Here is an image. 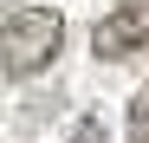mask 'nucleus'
Listing matches in <instances>:
<instances>
[{
	"instance_id": "nucleus-1",
	"label": "nucleus",
	"mask_w": 149,
	"mask_h": 143,
	"mask_svg": "<svg viewBox=\"0 0 149 143\" xmlns=\"http://www.w3.org/2000/svg\"><path fill=\"white\" fill-rule=\"evenodd\" d=\"M65 46V20L52 7H7L0 13V78H39Z\"/></svg>"
},
{
	"instance_id": "nucleus-2",
	"label": "nucleus",
	"mask_w": 149,
	"mask_h": 143,
	"mask_svg": "<svg viewBox=\"0 0 149 143\" xmlns=\"http://www.w3.org/2000/svg\"><path fill=\"white\" fill-rule=\"evenodd\" d=\"M91 52L97 59H136V52H149V0H123L117 13H104L91 26Z\"/></svg>"
},
{
	"instance_id": "nucleus-3",
	"label": "nucleus",
	"mask_w": 149,
	"mask_h": 143,
	"mask_svg": "<svg viewBox=\"0 0 149 143\" xmlns=\"http://www.w3.org/2000/svg\"><path fill=\"white\" fill-rule=\"evenodd\" d=\"M130 143H149V85L130 98Z\"/></svg>"
},
{
	"instance_id": "nucleus-4",
	"label": "nucleus",
	"mask_w": 149,
	"mask_h": 143,
	"mask_svg": "<svg viewBox=\"0 0 149 143\" xmlns=\"http://www.w3.org/2000/svg\"><path fill=\"white\" fill-rule=\"evenodd\" d=\"M65 143H110V137H104V117H78Z\"/></svg>"
}]
</instances>
